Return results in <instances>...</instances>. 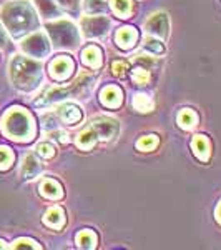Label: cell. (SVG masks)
<instances>
[{
  "instance_id": "cell-1",
  "label": "cell",
  "mask_w": 221,
  "mask_h": 250,
  "mask_svg": "<svg viewBox=\"0 0 221 250\" xmlns=\"http://www.w3.org/2000/svg\"><path fill=\"white\" fill-rule=\"evenodd\" d=\"M2 20L14 37H20L25 32L37 27L35 12L27 2H10L2 9Z\"/></svg>"
},
{
  "instance_id": "cell-2",
  "label": "cell",
  "mask_w": 221,
  "mask_h": 250,
  "mask_svg": "<svg viewBox=\"0 0 221 250\" xmlns=\"http://www.w3.org/2000/svg\"><path fill=\"white\" fill-rule=\"evenodd\" d=\"M2 130L9 139L17 142H27L35 134L34 119L25 108L14 107L3 115L2 119Z\"/></svg>"
},
{
  "instance_id": "cell-3",
  "label": "cell",
  "mask_w": 221,
  "mask_h": 250,
  "mask_svg": "<svg viewBox=\"0 0 221 250\" xmlns=\"http://www.w3.org/2000/svg\"><path fill=\"white\" fill-rule=\"evenodd\" d=\"M10 77L20 90H34L42 80V65L29 57H14L10 62Z\"/></svg>"
},
{
  "instance_id": "cell-4",
  "label": "cell",
  "mask_w": 221,
  "mask_h": 250,
  "mask_svg": "<svg viewBox=\"0 0 221 250\" xmlns=\"http://www.w3.org/2000/svg\"><path fill=\"white\" fill-rule=\"evenodd\" d=\"M93 87V75L92 74H82L78 77L77 82L70 87H54L50 90H47L40 99L37 100V105H52V104H57L60 100H68V99H83L82 95H85L87 92H90V88Z\"/></svg>"
},
{
  "instance_id": "cell-5",
  "label": "cell",
  "mask_w": 221,
  "mask_h": 250,
  "mask_svg": "<svg viewBox=\"0 0 221 250\" xmlns=\"http://www.w3.org/2000/svg\"><path fill=\"white\" fill-rule=\"evenodd\" d=\"M48 34L52 35V40L57 47L74 48L78 43L77 29L67 20H58V22L48 23Z\"/></svg>"
},
{
  "instance_id": "cell-6",
  "label": "cell",
  "mask_w": 221,
  "mask_h": 250,
  "mask_svg": "<svg viewBox=\"0 0 221 250\" xmlns=\"http://www.w3.org/2000/svg\"><path fill=\"white\" fill-rule=\"evenodd\" d=\"M22 50L25 52L30 57H45L50 50V43H48V39L45 34L42 32H37V34L30 35L22 42Z\"/></svg>"
},
{
  "instance_id": "cell-7",
  "label": "cell",
  "mask_w": 221,
  "mask_h": 250,
  "mask_svg": "<svg viewBox=\"0 0 221 250\" xmlns=\"http://www.w3.org/2000/svg\"><path fill=\"white\" fill-rule=\"evenodd\" d=\"M90 128L95 132L96 139L110 140V139H113L115 135H118L120 125L115 119H110V117H98V119L92 120Z\"/></svg>"
},
{
  "instance_id": "cell-8",
  "label": "cell",
  "mask_w": 221,
  "mask_h": 250,
  "mask_svg": "<svg viewBox=\"0 0 221 250\" xmlns=\"http://www.w3.org/2000/svg\"><path fill=\"white\" fill-rule=\"evenodd\" d=\"M82 29L83 34L88 39L103 37L108 30H110V20L107 17H88L82 20Z\"/></svg>"
},
{
  "instance_id": "cell-9",
  "label": "cell",
  "mask_w": 221,
  "mask_h": 250,
  "mask_svg": "<svg viewBox=\"0 0 221 250\" xmlns=\"http://www.w3.org/2000/svg\"><path fill=\"white\" fill-rule=\"evenodd\" d=\"M145 30L150 35H153L156 39H166L168 37V30H170V23H168L166 14H155L145 23Z\"/></svg>"
},
{
  "instance_id": "cell-10",
  "label": "cell",
  "mask_w": 221,
  "mask_h": 250,
  "mask_svg": "<svg viewBox=\"0 0 221 250\" xmlns=\"http://www.w3.org/2000/svg\"><path fill=\"white\" fill-rule=\"evenodd\" d=\"M74 60L70 57H65V55H62V57H57L54 60V62L50 63V67H48V72H50V75L54 77L55 80H58V82H62V80H67L68 77L72 75V72H74Z\"/></svg>"
},
{
  "instance_id": "cell-11",
  "label": "cell",
  "mask_w": 221,
  "mask_h": 250,
  "mask_svg": "<svg viewBox=\"0 0 221 250\" xmlns=\"http://www.w3.org/2000/svg\"><path fill=\"white\" fill-rule=\"evenodd\" d=\"M100 100L105 107H110V108H116L122 105V100H123V94L120 90V87L116 85H108L102 90L100 94Z\"/></svg>"
},
{
  "instance_id": "cell-12",
  "label": "cell",
  "mask_w": 221,
  "mask_h": 250,
  "mask_svg": "<svg viewBox=\"0 0 221 250\" xmlns=\"http://www.w3.org/2000/svg\"><path fill=\"white\" fill-rule=\"evenodd\" d=\"M191 148H193V154L198 157L202 162H208V159H210V155H211V144L206 137L196 135L191 142Z\"/></svg>"
},
{
  "instance_id": "cell-13",
  "label": "cell",
  "mask_w": 221,
  "mask_h": 250,
  "mask_svg": "<svg viewBox=\"0 0 221 250\" xmlns=\"http://www.w3.org/2000/svg\"><path fill=\"white\" fill-rule=\"evenodd\" d=\"M57 114L60 117V120H62L63 124H68V125L78 124L80 120H82V110H80L77 105H70V104L60 107Z\"/></svg>"
},
{
  "instance_id": "cell-14",
  "label": "cell",
  "mask_w": 221,
  "mask_h": 250,
  "mask_svg": "<svg viewBox=\"0 0 221 250\" xmlns=\"http://www.w3.org/2000/svg\"><path fill=\"white\" fill-rule=\"evenodd\" d=\"M136 39H138V34H136L133 27H123L115 35V40L120 48H131L135 45Z\"/></svg>"
},
{
  "instance_id": "cell-15",
  "label": "cell",
  "mask_w": 221,
  "mask_h": 250,
  "mask_svg": "<svg viewBox=\"0 0 221 250\" xmlns=\"http://www.w3.org/2000/svg\"><path fill=\"white\" fill-rule=\"evenodd\" d=\"M43 224L52 229H62L63 224H65V212H63V208L60 207L48 208L45 215H43Z\"/></svg>"
},
{
  "instance_id": "cell-16",
  "label": "cell",
  "mask_w": 221,
  "mask_h": 250,
  "mask_svg": "<svg viewBox=\"0 0 221 250\" xmlns=\"http://www.w3.org/2000/svg\"><path fill=\"white\" fill-rule=\"evenodd\" d=\"M82 62L85 63V65L93 67V68L102 65V52H100V48L95 45L87 47L85 50L82 52Z\"/></svg>"
},
{
  "instance_id": "cell-17",
  "label": "cell",
  "mask_w": 221,
  "mask_h": 250,
  "mask_svg": "<svg viewBox=\"0 0 221 250\" xmlns=\"http://www.w3.org/2000/svg\"><path fill=\"white\" fill-rule=\"evenodd\" d=\"M40 170H42V164L35 159V155H27L23 159V164H22V175L25 179H32V177L38 175Z\"/></svg>"
},
{
  "instance_id": "cell-18",
  "label": "cell",
  "mask_w": 221,
  "mask_h": 250,
  "mask_svg": "<svg viewBox=\"0 0 221 250\" xmlns=\"http://www.w3.org/2000/svg\"><path fill=\"white\" fill-rule=\"evenodd\" d=\"M40 193H42L43 197H47V199H60V197L63 195V190L58 182L48 179V180H43L42 185H40Z\"/></svg>"
},
{
  "instance_id": "cell-19",
  "label": "cell",
  "mask_w": 221,
  "mask_h": 250,
  "mask_svg": "<svg viewBox=\"0 0 221 250\" xmlns=\"http://www.w3.org/2000/svg\"><path fill=\"white\" fill-rule=\"evenodd\" d=\"M35 5H37L40 14L47 19H54V17H58L60 15V9L54 0H35Z\"/></svg>"
},
{
  "instance_id": "cell-20",
  "label": "cell",
  "mask_w": 221,
  "mask_h": 250,
  "mask_svg": "<svg viewBox=\"0 0 221 250\" xmlns=\"http://www.w3.org/2000/svg\"><path fill=\"white\" fill-rule=\"evenodd\" d=\"M96 140H98V139H96L95 132L88 127L87 130H83L82 134L77 137V145L82 148V150H92V148L95 147Z\"/></svg>"
},
{
  "instance_id": "cell-21",
  "label": "cell",
  "mask_w": 221,
  "mask_h": 250,
  "mask_svg": "<svg viewBox=\"0 0 221 250\" xmlns=\"http://www.w3.org/2000/svg\"><path fill=\"white\" fill-rule=\"evenodd\" d=\"M178 125L183 128H193L196 124H198V115L195 114L193 110H190V108H183L182 112L178 114Z\"/></svg>"
},
{
  "instance_id": "cell-22",
  "label": "cell",
  "mask_w": 221,
  "mask_h": 250,
  "mask_svg": "<svg viewBox=\"0 0 221 250\" xmlns=\"http://www.w3.org/2000/svg\"><path fill=\"white\" fill-rule=\"evenodd\" d=\"M133 107H135V110L142 112V114H148V112H151V108H153V100L145 94H136L133 97Z\"/></svg>"
},
{
  "instance_id": "cell-23",
  "label": "cell",
  "mask_w": 221,
  "mask_h": 250,
  "mask_svg": "<svg viewBox=\"0 0 221 250\" xmlns=\"http://www.w3.org/2000/svg\"><path fill=\"white\" fill-rule=\"evenodd\" d=\"M77 245L80 249H95L96 247V235L92 230H82L77 235Z\"/></svg>"
},
{
  "instance_id": "cell-24",
  "label": "cell",
  "mask_w": 221,
  "mask_h": 250,
  "mask_svg": "<svg viewBox=\"0 0 221 250\" xmlns=\"http://www.w3.org/2000/svg\"><path fill=\"white\" fill-rule=\"evenodd\" d=\"M150 79H151L150 70L142 65H135V68L131 70V80H133L136 85H148Z\"/></svg>"
},
{
  "instance_id": "cell-25",
  "label": "cell",
  "mask_w": 221,
  "mask_h": 250,
  "mask_svg": "<svg viewBox=\"0 0 221 250\" xmlns=\"http://www.w3.org/2000/svg\"><path fill=\"white\" fill-rule=\"evenodd\" d=\"M111 9L120 19H127L131 14V0H111Z\"/></svg>"
},
{
  "instance_id": "cell-26",
  "label": "cell",
  "mask_w": 221,
  "mask_h": 250,
  "mask_svg": "<svg viewBox=\"0 0 221 250\" xmlns=\"http://www.w3.org/2000/svg\"><path fill=\"white\" fill-rule=\"evenodd\" d=\"M85 10L90 15H100L107 12L105 0H85Z\"/></svg>"
},
{
  "instance_id": "cell-27",
  "label": "cell",
  "mask_w": 221,
  "mask_h": 250,
  "mask_svg": "<svg viewBox=\"0 0 221 250\" xmlns=\"http://www.w3.org/2000/svg\"><path fill=\"white\" fill-rule=\"evenodd\" d=\"M158 137L156 135H147V137H142L140 140H136V148L142 152H151L153 148L158 145Z\"/></svg>"
},
{
  "instance_id": "cell-28",
  "label": "cell",
  "mask_w": 221,
  "mask_h": 250,
  "mask_svg": "<svg viewBox=\"0 0 221 250\" xmlns=\"http://www.w3.org/2000/svg\"><path fill=\"white\" fill-rule=\"evenodd\" d=\"M14 164V154L9 147L0 145V170H7Z\"/></svg>"
},
{
  "instance_id": "cell-29",
  "label": "cell",
  "mask_w": 221,
  "mask_h": 250,
  "mask_svg": "<svg viewBox=\"0 0 221 250\" xmlns=\"http://www.w3.org/2000/svg\"><path fill=\"white\" fill-rule=\"evenodd\" d=\"M10 249H15V250H18V249H40V245L32 239H17L14 244L10 245Z\"/></svg>"
},
{
  "instance_id": "cell-30",
  "label": "cell",
  "mask_w": 221,
  "mask_h": 250,
  "mask_svg": "<svg viewBox=\"0 0 221 250\" xmlns=\"http://www.w3.org/2000/svg\"><path fill=\"white\" fill-rule=\"evenodd\" d=\"M111 72H113L115 77H125L128 74V63L123 62V60H115L111 63Z\"/></svg>"
},
{
  "instance_id": "cell-31",
  "label": "cell",
  "mask_w": 221,
  "mask_h": 250,
  "mask_svg": "<svg viewBox=\"0 0 221 250\" xmlns=\"http://www.w3.org/2000/svg\"><path fill=\"white\" fill-rule=\"evenodd\" d=\"M145 50L151 52V54H155V55H160L165 52V47H163V43L158 42V40L151 39V40H147V42H145Z\"/></svg>"
},
{
  "instance_id": "cell-32",
  "label": "cell",
  "mask_w": 221,
  "mask_h": 250,
  "mask_svg": "<svg viewBox=\"0 0 221 250\" xmlns=\"http://www.w3.org/2000/svg\"><path fill=\"white\" fill-rule=\"evenodd\" d=\"M37 152H38L40 157H43V159H52L54 154H55V148H54V145H52V144L43 142V144H40L37 147Z\"/></svg>"
},
{
  "instance_id": "cell-33",
  "label": "cell",
  "mask_w": 221,
  "mask_h": 250,
  "mask_svg": "<svg viewBox=\"0 0 221 250\" xmlns=\"http://www.w3.org/2000/svg\"><path fill=\"white\" fill-rule=\"evenodd\" d=\"M52 137H54V139L57 140L58 144H63V145L68 144V140H70V139H68V134H67V132H65V130H60V128H58V130H54V132H52Z\"/></svg>"
},
{
  "instance_id": "cell-34",
  "label": "cell",
  "mask_w": 221,
  "mask_h": 250,
  "mask_svg": "<svg viewBox=\"0 0 221 250\" xmlns=\"http://www.w3.org/2000/svg\"><path fill=\"white\" fill-rule=\"evenodd\" d=\"M7 43V35H5V32H3V29L0 27V47H3Z\"/></svg>"
},
{
  "instance_id": "cell-35",
  "label": "cell",
  "mask_w": 221,
  "mask_h": 250,
  "mask_svg": "<svg viewBox=\"0 0 221 250\" xmlns=\"http://www.w3.org/2000/svg\"><path fill=\"white\" fill-rule=\"evenodd\" d=\"M60 2H63V5H67V7H77L78 0H60Z\"/></svg>"
},
{
  "instance_id": "cell-36",
  "label": "cell",
  "mask_w": 221,
  "mask_h": 250,
  "mask_svg": "<svg viewBox=\"0 0 221 250\" xmlns=\"http://www.w3.org/2000/svg\"><path fill=\"white\" fill-rule=\"evenodd\" d=\"M216 220H218L220 222V224H221V202L218 204V207H216Z\"/></svg>"
},
{
  "instance_id": "cell-37",
  "label": "cell",
  "mask_w": 221,
  "mask_h": 250,
  "mask_svg": "<svg viewBox=\"0 0 221 250\" xmlns=\"http://www.w3.org/2000/svg\"><path fill=\"white\" fill-rule=\"evenodd\" d=\"M0 249H5V242L3 240H0Z\"/></svg>"
}]
</instances>
